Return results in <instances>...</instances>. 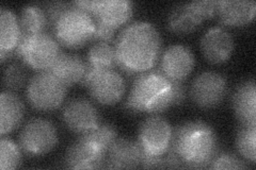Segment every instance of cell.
Segmentation results:
<instances>
[{
    "mask_svg": "<svg viewBox=\"0 0 256 170\" xmlns=\"http://www.w3.org/2000/svg\"><path fill=\"white\" fill-rule=\"evenodd\" d=\"M58 143L57 129L52 121L32 118L24 125L18 136L22 151L28 157H42L52 151Z\"/></svg>",
    "mask_w": 256,
    "mask_h": 170,
    "instance_id": "8",
    "label": "cell"
},
{
    "mask_svg": "<svg viewBox=\"0 0 256 170\" xmlns=\"http://www.w3.org/2000/svg\"><path fill=\"white\" fill-rule=\"evenodd\" d=\"M218 137L204 121H188L172 131L169 150L182 167L208 168L219 153Z\"/></svg>",
    "mask_w": 256,
    "mask_h": 170,
    "instance_id": "2",
    "label": "cell"
},
{
    "mask_svg": "<svg viewBox=\"0 0 256 170\" xmlns=\"http://www.w3.org/2000/svg\"><path fill=\"white\" fill-rule=\"evenodd\" d=\"M88 65L93 68H116L118 59L114 45L107 42H96L86 55Z\"/></svg>",
    "mask_w": 256,
    "mask_h": 170,
    "instance_id": "25",
    "label": "cell"
},
{
    "mask_svg": "<svg viewBox=\"0 0 256 170\" xmlns=\"http://www.w3.org/2000/svg\"><path fill=\"white\" fill-rule=\"evenodd\" d=\"M68 86L52 71H38L27 84V100L38 111H54L66 99Z\"/></svg>",
    "mask_w": 256,
    "mask_h": 170,
    "instance_id": "7",
    "label": "cell"
},
{
    "mask_svg": "<svg viewBox=\"0 0 256 170\" xmlns=\"http://www.w3.org/2000/svg\"><path fill=\"white\" fill-rule=\"evenodd\" d=\"M173 129L169 121L154 115L141 124L138 132V144L144 156H162L171 144Z\"/></svg>",
    "mask_w": 256,
    "mask_h": 170,
    "instance_id": "10",
    "label": "cell"
},
{
    "mask_svg": "<svg viewBox=\"0 0 256 170\" xmlns=\"http://www.w3.org/2000/svg\"><path fill=\"white\" fill-rule=\"evenodd\" d=\"M256 126L242 125L236 134V148L246 161L255 163Z\"/></svg>",
    "mask_w": 256,
    "mask_h": 170,
    "instance_id": "26",
    "label": "cell"
},
{
    "mask_svg": "<svg viewBox=\"0 0 256 170\" xmlns=\"http://www.w3.org/2000/svg\"><path fill=\"white\" fill-rule=\"evenodd\" d=\"M201 50L205 59L214 64L228 61L233 54L235 42L230 32L222 27L208 29L201 38Z\"/></svg>",
    "mask_w": 256,
    "mask_h": 170,
    "instance_id": "13",
    "label": "cell"
},
{
    "mask_svg": "<svg viewBox=\"0 0 256 170\" xmlns=\"http://www.w3.org/2000/svg\"><path fill=\"white\" fill-rule=\"evenodd\" d=\"M86 67L88 63L79 54L62 51L50 71L68 87L82 82Z\"/></svg>",
    "mask_w": 256,
    "mask_h": 170,
    "instance_id": "20",
    "label": "cell"
},
{
    "mask_svg": "<svg viewBox=\"0 0 256 170\" xmlns=\"http://www.w3.org/2000/svg\"><path fill=\"white\" fill-rule=\"evenodd\" d=\"M256 3L253 0H220L217 16L224 25L242 27L253 20Z\"/></svg>",
    "mask_w": 256,
    "mask_h": 170,
    "instance_id": "19",
    "label": "cell"
},
{
    "mask_svg": "<svg viewBox=\"0 0 256 170\" xmlns=\"http://www.w3.org/2000/svg\"><path fill=\"white\" fill-rule=\"evenodd\" d=\"M219 1L216 0H203V1H192L191 4L203 19L212 18L217 15Z\"/></svg>",
    "mask_w": 256,
    "mask_h": 170,
    "instance_id": "31",
    "label": "cell"
},
{
    "mask_svg": "<svg viewBox=\"0 0 256 170\" xmlns=\"http://www.w3.org/2000/svg\"><path fill=\"white\" fill-rule=\"evenodd\" d=\"M249 166L246 162L240 160L238 157L232 155V153H222L219 152L208 168L212 169H246Z\"/></svg>",
    "mask_w": 256,
    "mask_h": 170,
    "instance_id": "29",
    "label": "cell"
},
{
    "mask_svg": "<svg viewBox=\"0 0 256 170\" xmlns=\"http://www.w3.org/2000/svg\"><path fill=\"white\" fill-rule=\"evenodd\" d=\"M143 152L138 142L118 137L111 145L106 157V168H136L142 163Z\"/></svg>",
    "mask_w": 256,
    "mask_h": 170,
    "instance_id": "16",
    "label": "cell"
},
{
    "mask_svg": "<svg viewBox=\"0 0 256 170\" xmlns=\"http://www.w3.org/2000/svg\"><path fill=\"white\" fill-rule=\"evenodd\" d=\"M18 20L22 35L42 33V32H46V28L50 26L44 9L34 3L22 7Z\"/></svg>",
    "mask_w": 256,
    "mask_h": 170,
    "instance_id": "23",
    "label": "cell"
},
{
    "mask_svg": "<svg viewBox=\"0 0 256 170\" xmlns=\"http://www.w3.org/2000/svg\"><path fill=\"white\" fill-rule=\"evenodd\" d=\"M22 38V29L16 15L6 7L0 9V60L4 63L16 55Z\"/></svg>",
    "mask_w": 256,
    "mask_h": 170,
    "instance_id": "18",
    "label": "cell"
},
{
    "mask_svg": "<svg viewBox=\"0 0 256 170\" xmlns=\"http://www.w3.org/2000/svg\"><path fill=\"white\" fill-rule=\"evenodd\" d=\"M82 139L107 157L111 145L118 139L116 130L109 124H98L91 130L82 134Z\"/></svg>",
    "mask_w": 256,
    "mask_h": 170,
    "instance_id": "24",
    "label": "cell"
},
{
    "mask_svg": "<svg viewBox=\"0 0 256 170\" xmlns=\"http://www.w3.org/2000/svg\"><path fill=\"white\" fill-rule=\"evenodd\" d=\"M25 114V105L20 97L11 91L0 94V132L10 133L18 128Z\"/></svg>",
    "mask_w": 256,
    "mask_h": 170,
    "instance_id": "21",
    "label": "cell"
},
{
    "mask_svg": "<svg viewBox=\"0 0 256 170\" xmlns=\"http://www.w3.org/2000/svg\"><path fill=\"white\" fill-rule=\"evenodd\" d=\"M80 84L88 88L96 102L104 105L118 103L126 91L125 79L116 68H93L88 65Z\"/></svg>",
    "mask_w": 256,
    "mask_h": 170,
    "instance_id": "6",
    "label": "cell"
},
{
    "mask_svg": "<svg viewBox=\"0 0 256 170\" xmlns=\"http://www.w3.org/2000/svg\"><path fill=\"white\" fill-rule=\"evenodd\" d=\"M118 66L128 74L153 69L160 59L162 39L153 23L134 21L126 26L116 39Z\"/></svg>",
    "mask_w": 256,
    "mask_h": 170,
    "instance_id": "1",
    "label": "cell"
},
{
    "mask_svg": "<svg viewBox=\"0 0 256 170\" xmlns=\"http://www.w3.org/2000/svg\"><path fill=\"white\" fill-rule=\"evenodd\" d=\"M132 14V2L128 0H96L92 16L96 23L116 31L130 21Z\"/></svg>",
    "mask_w": 256,
    "mask_h": 170,
    "instance_id": "14",
    "label": "cell"
},
{
    "mask_svg": "<svg viewBox=\"0 0 256 170\" xmlns=\"http://www.w3.org/2000/svg\"><path fill=\"white\" fill-rule=\"evenodd\" d=\"M64 164L72 169L106 168V156L79 137L68 147Z\"/></svg>",
    "mask_w": 256,
    "mask_h": 170,
    "instance_id": "15",
    "label": "cell"
},
{
    "mask_svg": "<svg viewBox=\"0 0 256 170\" xmlns=\"http://www.w3.org/2000/svg\"><path fill=\"white\" fill-rule=\"evenodd\" d=\"M28 74L26 67L20 62H13L8 65L2 75V84L6 91L20 90L27 83Z\"/></svg>",
    "mask_w": 256,
    "mask_h": 170,
    "instance_id": "28",
    "label": "cell"
},
{
    "mask_svg": "<svg viewBox=\"0 0 256 170\" xmlns=\"http://www.w3.org/2000/svg\"><path fill=\"white\" fill-rule=\"evenodd\" d=\"M22 164V149L13 141L2 135L0 141V169L13 170Z\"/></svg>",
    "mask_w": 256,
    "mask_h": 170,
    "instance_id": "27",
    "label": "cell"
},
{
    "mask_svg": "<svg viewBox=\"0 0 256 170\" xmlns=\"http://www.w3.org/2000/svg\"><path fill=\"white\" fill-rule=\"evenodd\" d=\"M61 117L68 130L82 134L100 124V113L86 98H73L62 109Z\"/></svg>",
    "mask_w": 256,
    "mask_h": 170,
    "instance_id": "11",
    "label": "cell"
},
{
    "mask_svg": "<svg viewBox=\"0 0 256 170\" xmlns=\"http://www.w3.org/2000/svg\"><path fill=\"white\" fill-rule=\"evenodd\" d=\"M54 32L60 45L79 48L93 39L95 21L93 16L72 3L70 9L56 22Z\"/></svg>",
    "mask_w": 256,
    "mask_h": 170,
    "instance_id": "5",
    "label": "cell"
},
{
    "mask_svg": "<svg viewBox=\"0 0 256 170\" xmlns=\"http://www.w3.org/2000/svg\"><path fill=\"white\" fill-rule=\"evenodd\" d=\"M203 20L191 2L178 3L172 7L168 15V28L174 33L186 34L198 28Z\"/></svg>",
    "mask_w": 256,
    "mask_h": 170,
    "instance_id": "22",
    "label": "cell"
},
{
    "mask_svg": "<svg viewBox=\"0 0 256 170\" xmlns=\"http://www.w3.org/2000/svg\"><path fill=\"white\" fill-rule=\"evenodd\" d=\"M70 6H72V4L66 3V2H62V1H54V2L46 3L44 6V11L46 13L48 22H50V26H52L54 28L56 22L58 21V19L70 9Z\"/></svg>",
    "mask_w": 256,
    "mask_h": 170,
    "instance_id": "30",
    "label": "cell"
},
{
    "mask_svg": "<svg viewBox=\"0 0 256 170\" xmlns=\"http://www.w3.org/2000/svg\"><path fill=\"white\" fill-rule=\"evenodd\" d=\"M228 94V81L216 71H203L192 81L190 97L198 107L212 109L219 105Z\"/></svg>",
    "mask_w": 256,
    "mask_h": 170,
    "instance_id": "9",
    "label": "cell"
},
{
    "mask_svg": "<svg viewBox=\"0 0 256 170\" xmlns=\"http://www.w3.org/2000/svg\"><path fill=\"white\" fill-rule=\"evenodd\" d=\"M194 67V56L188 47L172 45L160 55L158 69L170 81L182 82Z\"/></svg>",
    "mask_w": 256,
    "mask_h": 170,
    "instance_id": "12",
    "label": "cell"
},
{
    "mask_svg": "<svg viewBox=\"0 0 256 170\" xmlns=\"http://www.w3.org/2000/svg\"><path fill=\"white\" fill-rule=\"evenodd\" d=\"M232 105L242 125L256 126V85L254 79L240 83L232 96Z\"/></svg>",
    "mask_w": 256,
    "mask_h": 170,
    "instance_id": "17",
    "label": "cell"
},
{
    "mask_svg": "<svg viewBox=\"0 0 256 170\" xmlns=\"http://www.w3.org/2000/svg\"><path fill=\"white\" fill-rule=\"evenodd\" d=\"M171 81L160 70L150 69L136 77L125 108L134 113L158 114L170 103Z\"/></svg>",
    "mask_w": 256,
    "mask_h": 170,
    "instance_id": "3",
    "label": "cell"
},
{
    "mask_svg": "<svg viewBox=\"0 0 256 170\" xmlns=\"http://www.w3.org/2000/svg\"><path fill=\"white\" fill-rule=\"evenodd\" d=\"M15 52L32 69L45 71L52 67L62 50L57 38L48 32H42L34 35L22 34Z\"/></svg>",
    "mask_w": 256,
    "mask_h": 170,
    "instance_id": "4",
    "label": "cell"
}]
</instances>
